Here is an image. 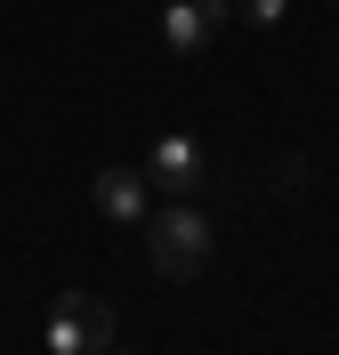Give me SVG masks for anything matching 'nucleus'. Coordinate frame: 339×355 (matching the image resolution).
<instances>
[{"label": "nucleus", "mask_w": 339, "mask_h": 355, "mask_svg": "<svg viewBox=\"0 0 339 355\" xmlns=\"http://www.w3.org/2000/svg\"><path fill=\"white\" fill-rule=\"evenodd\" d=\"M146 259L170 275V283H194L210 266V218L194 210V194H170L146 210Z\"/></svg>", "instance_id": "obj_1"}, {"label": "nucleus", "mask_w": 339, "mask_h": 355, "mask_svg": "<svg viewBox=\"0 0 339 355\" xmlns=\"http://www.w3.org/2000/svg\"><path fill=\"white\" fill-rule=\"evenodd\" d=\"M49 355H113V307L89 299V291H65L49 307Z\"/></svg>", "instance_id": "obj_2"}, {"label": "nucleus", "mask_w": 339, "mask_h": 355, "mask_svg": "<svg viewBox=\"0 0 339 355\" xmlns=\"http://www.w3.org/2000/svg\"><path fill=\"white\" fill-rule=\"evenodd\" d=\"M146 186H162V194H194V186H202V146H194L186 130L154 137V154H146Z\"/></svg>", "instance_id": "obj_3"}, {"label": "nucleus", "mask_w": 339, "mask_h": 355, "mask_svg": "<svg viewBox=\"0 0 339 355\" xmlns=\"http://www.w3.org/2000/svg\"><path fill=\"white\" fill-rule=\"evenodd\" d=\"M97 210L105 218H121V226H146V210H154V194H146V170H121V162H105L97 170Z\"/></svg>", "instance_id": "obj_4"}, {"label": "nucleus", "mask_w": 339, "mask_h": 355, "mask_svg": "<svg viewBox=\"0 0 339 355\" xmlns=\"http://www.w3.org/2000/svg\"><path fill=\"white\" fill-rule=\"evenodd\" d=\"M218 33H226V24L210 17L202 0H170V8H162V41H170V57H194V49H210Z\"/></svg>", "instance_id": "obj_5"}, {"label": "nucleus", "mask_w": 339, "mask_h": 355, "mask_svg": "<svg viewBox=\"0 0 339 355\" xmlns=\"http://www.w3.org/2000/svg\"><path fill=\"white\" fill-rule=\"evenodd\" d=\"M234 17H243V24H259V33H275V24L291 17V0H234Z\"/></svg>", "instance_id": "obj_6"}, {"label": "nucleus", "mask_w": 339, "mask_h": 355, "mask_svg": "<svg viewBox=\"0 0 339 355\" xmlns=\"http://www.w3.org/2000/svg\"><path fill=\"white\" fill-rule=\"evenodd\" d=\"M113 355H121V347H113Z\"/></svg>", "instance_id": "obj_7"}]
</instances>
